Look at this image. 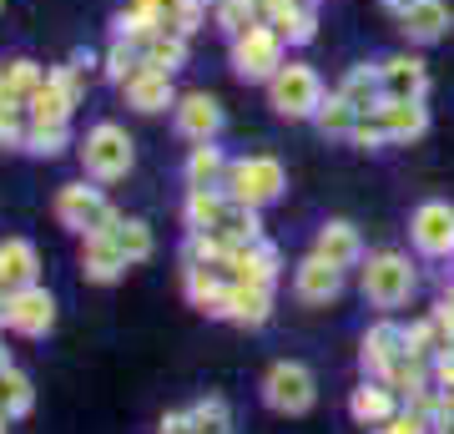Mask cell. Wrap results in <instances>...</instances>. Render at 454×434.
<instances>
[{
  "instance_id": "6da1fadb",
  "label": "cell",
  "mask_w": 454,
  "mask_h": 434,
  "mask_svg": "<svg viewBox=\"0 0 454 434\" xmlns=\"http://www.w3.org/2000/svg\"><path fill=\"white\" fill-rule=\"evenodd\" d=\"M313 399H318V384H313V374L298 364V359H283L268 369L262 379V404L278 409V414H309Z\"/></svg>"
},
{
  "instance_id": "7a4b0ae2",
  "label": "cell",
  "mask_w": 454,
  "mask_h": 434,
  "mask_svg": "<svg viewBox=\"0 0 454 434\" xmlns=\"http://www.w3.org/2000/svg\"><path fill=\"white\" fill-rule=\"evenodd\" d=\"M283 193V167L273 157H243L227 162V197L243 202V208H262Z\"/></svg>"
},
{
  "instance_id": "3957f363",
  "label": "cell",
  "mask_w": 454,
  "mask_h": 434,
  "mask_svg": "<svg viewBox=\"0 0 454 434\" xmlns=\"http://www.w3.org/2000/svg\"><path fill=\"white\" fill-rule=\"evenodd\" d=\"M414 293V268L404 253H373L364 268V298L373 308H399Z\"/></svg>"
},
{
  "instance_id": "277c9868",
  "label": "cell",
  "mask_w": 454,
  "mask_h": 434,
  "mask_svg": "<svg viewBox=\"0 0 454 434\" xmlns=\"http://www.w3.org/2000/svg\"><path fill=\"white\" fill-rule=\"evenodd\" d=\"M82 162H86V172H91L97 182L127 178V172H131V137L121 127H112V122H101L97 131H86Z\"/></svg>"
},
{
  "instance_id": "5b68a950",
  "label": "cell",
  "mask_w": 454,
  "mask_h": 434,
  "mask_svg": "<svg viewBox=\"0 0 454 434\" xmlns=\"http://www.w3.org/2000/svg\"><path fill=\"white\" fill-rule=\"evenodd\" d=\"M5 304H0V313H5V328L20 338H41L51 334V323H56V298H51L41 283H31V288H16V293H0Z\"/></svg>"
},
{
  "instance_id": "8992f818",
  "label": "cell",
  "mask_w": 454,
  "mask_h": 434,
  "mask_svg": "<svg viewBox=\"0 0 454 434\" xmlns=\"http://www.w3.org/2000/svg\"><path fill=\"white\" fill-rule=\"evenodd\" d=\"M273 107H278V116H318V107H324L318 76H313L309 66H278Z\"/></svg>"
},
{
  "instance_id": "52a82bcc",
  "label": "cell",
  "mask_w": 454,
  "mask_h": 434,
  "mask_svg": "<svg viewBox=\"0 0 454 434\" xmlns=\"http://www.w3.org/2000/svg\"><path fill=\"white\" fill-rule=\"evenodd\" d=\"M409 238L424 257H450L454 253V208L450 202H424L409 217Z\"/></svg>"
},
{
  "instance_id": "ba28073f",
  "label": "cell",
  "mask_w": 454,
  "mask_h": 434,
  "mask_svg": "<svg viewBox=\"0 0 454 434\" xmlns=\"http://www.w3.org/2000/svg\"><path fill=\"white\" fill-rule=\"evenodd\" d=\"M106 197L97 193V187H86V182H71V187H61L56 193V223L71 227V233H91V227L106 217Z\"/></svg>"
},
{
  "instance_id": "9c48e42d",
  "label": "cell",
  "mask_w": 454,
  "mask_h": 434,
  "mask_svg": "<svg viewBox=\"0 0 454 434\" xmlns=\"http://www.w3.org/2000/svg\"><path fill=\"white\" fill-rule=\"evenodd\" d=\"M232 61H238V76H247V81L278 76V66H283V56H278V36L268 31V26H253V31H243V36H238Z\"/></svg>"
},
{
  "instance_id": "30bf717a",
  "label": "cell",
  "mask_w": 454,
  "mask_h": 434,
  "mask_svg": "<svg viewBox=\"0 0 454 434\" xmlns=\"http://www.w3.org/2000/svg\"><path fill=\"white\" fill-rule=\"evenodd\" d=\"M273 313V288L268 283H243V278H227L223 293V319L243 323V328H258Z\"/></svg>"
},
{
  "instance_id": "8fae6325",
  "label": "cell",
  "mask_w": 454,
  "mask_h": 434,
  "mask_svg": "<svg viewBox=\"0 0 454 434\" xmlns=\"http://www.w3.org/2000/svg\"><path fill=\"white\" fill-rule=\"evenodd\" d=\"M227 278H243V283H268L273 288L278 283V248L273 242H238V248H227L223 257Z\"/></svg>"
},
{
  "instance_id": "7c38bea8",
  "label": "cell",
  "mask_w": 454,
  "mask_h": 434,
  "mask_svg": "<svg viewBox=\"0 0 454 434\" xmlns=\"http://www.w3.org/2000/svg\"><path fill=\"white\" fill-rule=\"evenodd\" d=\"M404 328L399 323H373L369 334H364V354H358V364H364V374L369 379H384V374L394 369V359H404Z\"/></svg>"
},
{
  "instance_id": "4fadbf2b",
  "label": "cell",
  "mask_w": 454,
  "mask_h": 434,
  "mask_svg": "<svg viewBox=\"0 0 454 434\" xmlns=\"http://www.w3.org/2000/svg\"><path fill=\"white\" fill-rule=\"evenodd\" d=\"M343 288V268H333L328 257H303L298 263V273H293V293L303 298V304H328V298H339Z\"/></svg>"
},
{
  "instance_id": "5bb4252c",
  "label": "cell",
  "mask_w": 454,
  "mask_h": 434,
  "mask_svg": "<svg viewBox=\"0 0 454 434\" xmlns=\"http://www.w3.org/2000/svg\"><path fill=\"white\" fill-rule=\"evenodd\" d=\"M127 268V253H121V242L116 233H86V253H82V273L91 283H116Z\"/></svg>"
},
{
  "instance_id": "9a60e30c",
  "label": "cell",
  "mask_w": 454,
  "mask_h": 434,
  "mask_svg": "<svg viewBox=\"0 0 454 434\" xmlns=\"http://www.w3.org/2000/svg\"><path fill=\"white\" fill-rule=\"evenodd\" d=\"M348 414H354L364 430L389 424V419H394V389L384 384V379H364V384L348 394Z\"/></svg>"
},
{
  "instance_id": "2e32d148",
  "label": "cell",
  "mask_w": 454,
  "mask_h": 434,
  "mask_svg": "<svg viewBox=\"0 0 454 434\" xmlns=\"http://www.w3.org/2000/svg\"><path fill=\"white\" fill-rule=\"evenodd\" d=\"M127 101L137 112H162L172 107V71H157V66H137L127 76Z\"/></svg>"
},
{
  "instance_id": "e0dca14e",
  "label": "cell",
  "mask_w": 454,
  "mask_h": 434,
  "mask_svg": "<svg viewBox=\"0 0 454 434\" xmlns=\"http://www.w3.org/2000/svg\"><path fill=\"white\" fill-rule=\"evenodd\" d=\"M35 268H41V257L26 238H11L0 242V293H16V288H31L35 283Z\"/></svg>"
},
{
  "instance_id": "ac0fdd59",
  "label": "cell",
  "mask_w": 454,
  "mask_h": 434,
  "mask_svg": "<svg viewBox=\"0 0 454 434\" xmlns=\"http://www.w3.org/2000/svg\"><path fill=\"white\" fill-rule=\"evenodd\" d=\"M217 127H223V112H217V101L212 97H182L177 101V131L187 137V142H212L217 137Z\"/></svg>"
},
{
  "instance_id": "d6986e66",
  "label": "cell",
  "mask_w": 454,
  "mask_h": 434,
  "mask_svg": "<svg viewBox=\"0 0 454 434\" xmlns=\"http://www.w3.org/2000/svg\"><path fill=\"white\" fill-rule=\"evenodd\" d=\"M379 76H384V101H419L424 97V66L409 61V56L384 61Z\"/></svg>"
},
{
  "instance_id": "ffe728a7",
  "label": "cell",
  "mask_w": 454,
  "mask_h": 434,
  "mask_svg": "<svg viewBox=\"0 0 454 434\" xmlns=\"http://www.w3.org/2000/svg\"><path fill=\"white\" fill-rule=\"evenodd\" d=\"M399 20H404V31L414 36V41H434V36H444V26H450V11H444V0H409Z\"/></svg>"
},
{
  "instance_id": "44dd1931",
  "label": "cell",
  "mask_w": 454,
  "mask_h": 434,
  "mask_svg": "<svg viewBox=\"0 0 454 434\" xmlns=\"http://www.w3.org/2000/svg\"><path fill=\"white\" fill-rule=\"evenodd\" d=\"M318 257H328L333 268H348V263H358V233H354V223H328L324 233H318V248H313Z\"/></svg>"
},
{
  "instance_id": "7402d4cb",
  "label": "cell",
  "mask_w": 454,
  "mask_h": 434,
  "mask_svg": "<svg viewBox=\"0 0 454 434\" xmlns=\"http://www.w3.org/2000/svg\"><path fill=\"white\" fill-rule=\"evenodd\" d=\"M379 116H384L389 142H409V137H419V131L429 127V116H424L419 101H384V107H379Z\"/></svg>"
},
{
  "instance_id": "603a6c76",
  "label": "cell",
  "mask_w": 454,
  "mask_h": 434,
  "mask_svg": "<svg viewBox=\"0 0 454 434\" xmlns=\"http://www.w3.org/2000/svg\"><path fill=\"white\" fill-rule=\"evenodd\" d=\"M223 293H227V283L217 278V268H187V298H192V308L223 319Z\"/></svg>"
},
{
  "instance_id": "cb8c5ba5",
  "label": "cell",
  "mask_w": 454,
  "mask_h": 434,
  "mask_svg": "<svg viewBox=\"0 0 454 434\" xmlns=\"http://www.w3.org/2000/svg\"><path fill=\"white\" fill-rule=\"evenodd\" d=\"M223 212H227V202L217 197V187H192L187 193V227L192 233H212L223 223Z\"/></svg>"
},
{
  "instance_id": "d4e9b609",
  "label": "cell",
  "mask_w": 454,
  "mask_h": 434,
  "mask_svg": "<svg viewBox=\"0 0 454 434\" xmlns=\"http://www.w3.org/2000/svg\"><path fill=\"white\" fill-rule=\"evenodd\" d=\"M0 409L11 419H26L35 409V389L20 369H0Z\"/></svg>"
},
{
  "instance_id": "484cf974",
  "label": "cell",
  "mask_w": 454,
  "mask_h": 434,
  "mask_svg": "<svg viewBox=\"0 0 454 434\" xmlns=\"http://www.w3.org/2000/svg\"><path fill=\"white\" fill-rule=\"evenodd\" d=\"M339 97L348 101L358 116H364L373 101H384V76H379V71H348V81H343ZM373 112H379V107H373Z\"/></svg>"
},
{
  "instance_id": "4316f807",
  "label": "cell",
  "mask_w": 454,
  "mask_h": 434,
  "mask_svg": "<svg viewBox=\"0 0 454 434\" xmlns=\"http://www.w3.org/2000/svg\"><path fill=\"white\" fill-rule=\"evenodd\" d=\"M212 233H223L227 248H238V242H258V208H243V202H232L223 212V223L212 227Z\"/></svg>"
},
{
  "instance_id": "83f0119b",
  "label": "cell",
  "mask_w": 454,
  "mask_h": 434,
  "mask_svg": "<svg viewBox=\"0 0 454 434\" xmlns=\"http://www.w3.org/2000/svg\"><path fill=\"white\" fill-rule=\"evenodd\" d=\"M217 178H227V162L217 146H192V157H187V182L192 187H217Z\"/></svg>"
},
{
  "instance_id": "f1b7e54d",
  "label": "cell",
  "mask_w": 454,
  "mask_h": 434,
  "mask_svg": "<svg viewBox=\"0 0 454 434\" xmlns=\"http://www.w3.org/2000/svg\"><path fill=\"white\" fill-rule=\"evenodd\" d=\"M182 61H187V46H182V36L157 31L152 41H146V66H157V71H177Z\"/></svg>"
},
{
  "instance_id": "f546056e",
  "label": "cell",
  "mask_w": 454,
  "mask_h": 434,
  "mask_svg": "<svg viewBox=\"0 0 454 434\" xmlns=\"http://www.w3.org/2000/svg\"><path fill=\"white\" fill-rule=\"evenodd\" d=\"M116 242H121L127 263H146V257H152V227H146L142 217H127V223L116 227Z\"/></svg>"
},
{
  "instance_id": "4dcf8cb0",
  "label": "cell",
  "mask_w": 454,
  "mask_h": 434,
  "mask_svg": "<svg viewBox=\"0 0 454 434\" xmlns=\"http://www.w3.org/2000/svg\"><path fill=\"white\" fill-rule=\"evenodd\" d=\"M41 86H46V81H41V71H35L31 61H16L11 71H5V97L11 101H31Z\"/></svg>"
},
{
  "instance_id": "1f68e13d",
  "label": "cell",
  "mask_w": 454,
  "mask_h": 434,
  "mask_svg": "<svg viewBox=\"0 0 454 434\" xmlns=\"http://www.w3.org/2000/svg\"><path fill=\"white\" fill-rule=\"evenodd\" d=\"M227 424H232V414H227L223 399H197L192 404V430L197 434H227Z\"/></svg>"
},
{
  "instance_id": "d6a6232c",
  "label": "cell",
  "mask_w": 454,
  "mask_h": 434,
  "mask_svg": "<svg viewBox=\"0 0 454 434\" xmlns=\"http://www.w3.org/2000/svg\"><path fill=\"white\" fill-rule=\"evenodd\" d=\"M26 146H31L35 157H56V152L66 146V127H61V122H31Z\"/></svg>"
},
{
  "instance_id": "836d02e7",
  "label": "cell",
  "mask_w": 454,
  "mask_h": 434,
  "mask_svg": "<svg viewBox=\"0 0 454 434\" xmlns=\"http://www.w3.org/2000/svg\"><path fill=\"white\" fill-rule=\"evenodd\" d=\"M404 349L414 359H429V354H439L444 349V338H439V323L429 319V323H409L404 328Z\"/></svg>"
},
{
  "instance_id": "e575fe53",
  "label": "cell",
  "mask_w": 454,
  "mask_h": 434,
  "mask_svg": "<svg viewBox=\"0 0 454 434\" xmlns=\"http://www.w3.org/2000/svg\"><path fill=\"white\" fill-rule=\"evenodd\" d=\"M354 122H358V112L343 97H333V101H324V107H318V127L333 131V137H348V131H354Z\"/></svg>"
},
{
  "instance_id": "d590c367",
  "label": "cell",
  "mask_w": 454,
  "mask_h": 434,
  "mask_svg": "<svg viewBox=\"0 0 454 434\" xmlns=\"http://www.w3.org/2000/svg\"><path fill=\"white\" fill-rule=\"evenodd\" d=\"M217 20H223L232 36H243V31L258 26V20H253V0H223V5H217Z\"/></svg>"
},
{
  "instance_id": "8d00e7d4",
  "label": "cell",
  "mask_w": 454,
  "mask_h": 434,
  "mask_svg": "<svg viewBox=\"0 0 454 434\" xmlns=\"http://www.w3.org/2000/svg\"><path fill=\"white\" fill-rule=\"evenodd\" d=\"M20 101H0V146H26V131H20Z\"/></svg>"
},
{
  "instance_id": "74e56055",
  "label": "cell",
  "mask_w": 454,
  "mask_h": 434,
  "mask_svg": "<svg viewBox=\"0 0 454 434\" xmlns=\"http://www.w3.org/2000/svg\"><path fill=\"white\" fill-rule=\"evenodd\" d=\"M373 434H429V424H424L419 414H409V409H404V414H394L389 424H379Z\"/></svg>"
},
{
  "instance_id": "f35d334b",
  "label": "cell",
  "mask_w": 454,
  "mask_h": 434,
  "mask_svg": "<svg viewBox=\"0 0 454 434\" xmlns=\"http://www.w3.org/2000/svg\"><path fill=\"white\" fill-rule=\"evenodd\" d=\"M106 71H112L116 81H127V76H131V51H127V46H116L112 56H106Z\"/></svg>"
},
{
  "instance_id": "ab89813d",
  "label": "cell",
  "mask_w": 454,
  "mask_h": 434,
  "mask_svg": "<svg viewBox=\"0 0 454 434\" xmlns=\"http://www.w3.org/2000/svg\"><path fill=\"white\" fill-rule=\"evenodd\" d=\"M434 389H454V354L434 359Z\"/></svg>"
},
{
  "instance_id": "60d3db41",
  "label": "cell",
  "mask_w": 454,
  "mask_h": 434,
  "mask_svg": "<svg viewBox=\"0 0 454 434\" xmlns=\"http://www.w3.org/2000/svg\"><path fill=\"white\" fill-rule=\"evenodd\" d=\"M162 434H197L192 430V409H187V414H167L162 419Z\"/></svg>"
},
{
  "instance_id": "b9f144b4",
  "label": "cell",
  "mask_w": 454,
  "mask_h": 434,
  "mask_svg": "<svg viewBox=\"0 0 454 434\" xmlns=\"http://www.w3.org/2000/svg\"><path fill=\"white\" fill-rule=\"evenodd\" d=\"M429 434H454V414H450V419H439V424H434Z\"/></svg>"
},
{
  "instance_id": "7bdbcfd3",
  "label": "cell",
  "mask_w": 454,
  "mask_h": 434,
  "mask_svg": "<svg viewBox=\"0 0 454 434\" xmlns=\"http://www.w3.org/2000/svg\"><path fill=\"white\" fill-rule=\"evenodd\" d=\"M5 424H11V414H5V409H0V434H5Z\"/></svg>"
},
{
  "instance_id": "ee69618b",
  "label": "cell",
  "mask_w": 454,
  "mask_h": 434,
  "mask_svg": "<svg viewBox=\"0 0 454 434\" xmlns=\"http://www.w3.org/2000/svg\"><path fill=\"white\" fill-rule=\"evenodd\" d=\"M0 101H11V97H5V71H0Z\"/></svg>"
},
{
  "instance_id": "f6af8a7d",
  "label": "cell",
  "mask_w": 454,
  "mask_h": 434,
  "mask_svg": "<svg viewBox=\"0 0 454 434\" xmlns=\"http://www.w3.org/2000/svg\"><path fill=\"white\" fill-rule=\"evenodd\" d=\"M0 369H11V359H5V349H0Z\"/></svg>"
},
{
  "instance_id": "bcb514c9",
  "label": "cell",
  "mask_w": 454,
  "mask_h": 434,
  "mask_svg": "<svg viewBox=\"0 0 454 434\" xmlns=\"http://www.w3.org/2000/svg\"><path fill=\"white\" fill-rule=\"evenodd\" d=\"M0 304H5V298H0ZM0 323H5V313H0Z\"/></svg>"
},
{
  "instance_id": "7dc6e473",
  "label": "cell",
  "mask_w": 454,
  "mask_h": 434,
  "mask_svg": "<svg viewBox=\"0 0 454 434\" xmlns=\"http://www.w3.org/2000/svg\"><path fill=\"white\" fill-rule=\"evenodd\" d=\"M450 298H454V288H450Z\"/></svg>"
}]
</instances>
